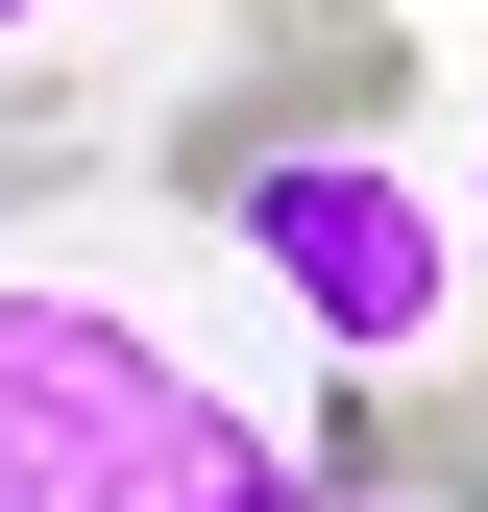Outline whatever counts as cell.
<instances>
[{
  "label": "cell",
  "mask_w": 488,
  "mask_h": 512,
  "mask_svg": "<svg viewBox=\"0 0 488 512\" xmlns=\"http://www.w3.org/2000/svg\"><path fill=\"white\" fill-rule=\"evenodd\" d=\"M440 488H464V512H488V391H464V415H440Z\"/></svg>",
  "instance_id": "obj_4"
},
{
  "label": "cell",
  "mask_w": 488,
  "mask_h": 512,
  "mask_svg": "<svg viewBox=\"0 0 488 512\" xmlns=\"http://www.w3.org/2000/svg\"><path fill=\"white\" fill-rule=\"evenodd\" d=\"M440 220H464V244H488V171H464V196H440Z\"/></svg>",
  "instance_id": "obj_5"
},
{
  "label": "cell",
  "mask_w": 488,
  "mask_h": 512,
  "mask_svg": "<svg viewBox=\"0 0 488 512\" xmlns=\"http://www.w3.org/2000/svg\"><path fill=\"white\" fill-rule=\"evenodd\" d=\"M0 512H293V464L171 317L0 269Z\"/></svg>",
  "instance_id": "obj_1"
},
{
  "label": "cell",
  "mask_w": 488,
  "mask_h": 512,
  "mask_svg": "<svg viewBox=\"0 0 488 512\" xmlns=\"http://www.w3.org/2000/svg\"><path fill=\"white\" fill-rule=\"evenodd\" d=\"M25 25H49V0H0V49H25Z\"/></svg>",
  "instance_id": "obj_6"
},
{
  "label": "cell",
  "mask_w": 488,
  "mask_h": 512,
  "mask_svg": "<svg viewBox=\"0 0 488 512\" xmlns=\"http://www.w3.org/2000/svg\"><path fill=\"white\" fill-rule=\"evenodd\" d=\"M220 244L269 269V317H318L342 366H415L464 317V220L415 196L391 147H269V171H220Z\"/></svg>",
  "instance_id": "obj_2"
},
{
  "label": "cell",
  "mask_w": 488,
  "mask_h": 512,
  "mask_svg": "<svg viewBox=\"0 0 488 512\" xmlns=\"http://www.w3.org/2000/svg\"><path fill=\"white\" fill-rule=\"evenodd\" d=\"M391 74H415L391 0H244V98H220L171 171L220 196V171H269V147H391Z\"/></svg>",
  "instance_id": "obj_3"
}]
</instances>
